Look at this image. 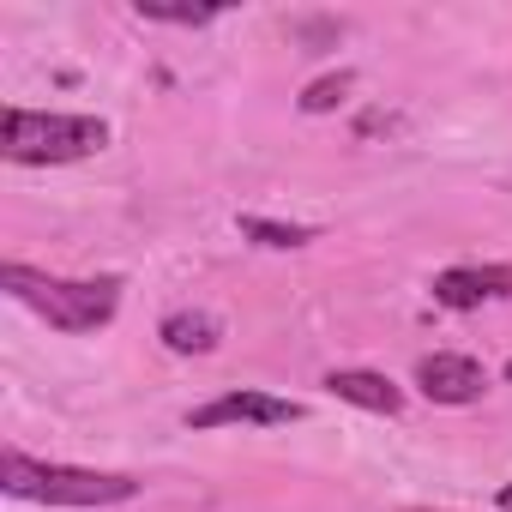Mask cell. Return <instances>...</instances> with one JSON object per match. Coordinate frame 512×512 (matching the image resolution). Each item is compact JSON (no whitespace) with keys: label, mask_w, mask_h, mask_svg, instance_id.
<instances>
[{"label":"cell","mask_w":512,"mask_h":512,"mask_svg":"<svg viewBox=\"0 0 512 512\" xmlns=\"http://www.w3.org/2000/svg\"><path fill=\"white\" fill-rule=\"evenodd\" d=\"M440 308H482V302H512V266H452L434 278Z\"/></svg>","instance_id":"8992f818"},{"label":"cell","mask_w":512,"mask_h":512,"mask_svg":"<svg viewBox=\"0 0 512 512\" xmlns=\"http://www.w3.org/2000/svg\"><path fill=\"white\" fill-rule=\"evenodd\" d=\"M139 19H151V25H211L217 19V7H163V0H139V7H133Z\"/></svg>","instance_id":"8fae6325"},{"label":"cell","mask_w":512,"mask_h":512,"mask_svg":"<svg viewBox=\"0 0 512 512\" xmlns=\"http://www.w3.org/2000/svg\"><path fill=\"white\" fill-rule=\"evenodd\" d=\"M0 284H7V296L13 302H25V308H37L49 326H61V332H97V326H109L115 320V308H121V284L115 278H43V272H31V266H0Z\"/></svg>","instance_id":"6da1fadb"},{"label":"cell","mask_w":512,"mask_h":512,"mask_svg":"<svg viewBox=\"0 0 512 512\" xmlns=\"http://www.w3.org/2000/svg\"><path fill=\"white\" fill-rule=\"evenodd\" d=\"M235 422H253V428L302 422V404L272 398V392H223V398H211V404H199V410L187 416V428H235Z\"/></svg>","instance_id":"277c9868"},{"label":"cell","mask_w":512,"mask_h":512,"mask_svg":"<svg viewBox=\"0 0 512 512\" xmlns=\"http://www.w3.org/2000/svg\"><path fill=\"white\" fill-rule=\"evenodd\" d=\"M326 386H332V398H344L356 410H374V416H398L404 410V392L386 374H374V368H332Z\"/></svg>","instance_id":"52a82bcc"},{"label":"cell","mask_w":512,"mask_h":512,"mask_svg":"<svg viewBox=\"0 0 512 512\" xmlns=\"http://www.w3.org/2000/svg\"><path fill=\"white\" fill-rule=\"evenodd\" d=\"M350 85H356V73H326V79H314V85L302 91V115H332V109L350 97Z\"/></svg>","instance_id":"9c48e42d"},{"label":"cell","mask_w":512,"mask_h":512,"mask_svg":"<svg viewBox=\"0 0 512 512\" xmlns=\"http://www.w3.org/2000/svg\"><path fill=\"white\" fill-rule=\"evenodd\" d=\"M500 512H512V482H506V488H500Z\"/></svg>","instance_id":"7c38bea8"},{"label":"cell","mask_w":512,"mask_h":512,"mask_svg":"<svg viewBox=\"0 0 512 512\" xmlns=\"http://www.w3.org/2000/svg\"><path fill=\"white\" fill-rule=\"evenodd\" d=\"M0 488L43 506H121L139 494L121 470H79V464H37L25 452H0Z\"/></svg>","instance_id":"7a4b0ae2"},{"label":"cell","mask_w":512,"mask_h":512,"mask_svg":"<svg viewBox=\"0 0 512 512\" xmlns=\"http://www.w3.org/2000/svg\"><path fill=\"white\" fill-rule=\"evenodd\" d=\"M416 386L434 404H476L488 392V374H482V362H470L458 350H434V356L416 362Z\"/></svg>","instance_id":"5b68a950"},{"label":"cell","mask_w":512,"mask_h":512,"mask_svg":"<svg viewBox=\"0 0 512 512\" xmlns=\"http://www.w3.org/2000/svg\"><path fill=\"white\" fill-rule=\"evenodd\" d=\"M506 380H512V362H506Z\"/></svg>","instance_id":"4fadbf2b"},{"label":"cell","mask_w":512,"mask_h":512,"mask_svg":"<svg viewBox=\"0 0 512 512\" xmlns=\"http://www.w3.org/2000/svg\"><path fill=\"white\" fill-rule=\"evenodd\" d=\"M241 235H253L260 247H302V241H314V229H302V223H272V217H241Z\"/></svg>","instance_id":"30bf717a"},{"label":"cell","mask_w":512,"mask_h":512,"mask_svg":"<svg viewBox=\"0 0 512 512\" xmlns=\"http://www.w3.org/2000/svg\"><path fill=\"white\" fill-rule=\"evenodd\" d=\"M109 145V127L97 115H49V109H7L0 151L13 163H79Z\"/></svg>","instance_id":"3957f363"},{"label":"cell","mask_w":512,"mask_h":512,"mask_svg":"<svg viewBox=\"0 0 512 512\" xmlns=\"http://www.w3.org/2000/svg\"><path fill=\"white\" fill-rule=\"evenodd\" d=\"M163 344H169L175 356H211V350L223 344V326H217L211 314H169V320H163Z\"/></svg>","instance_id":"ba28073f"}]
</instances>
